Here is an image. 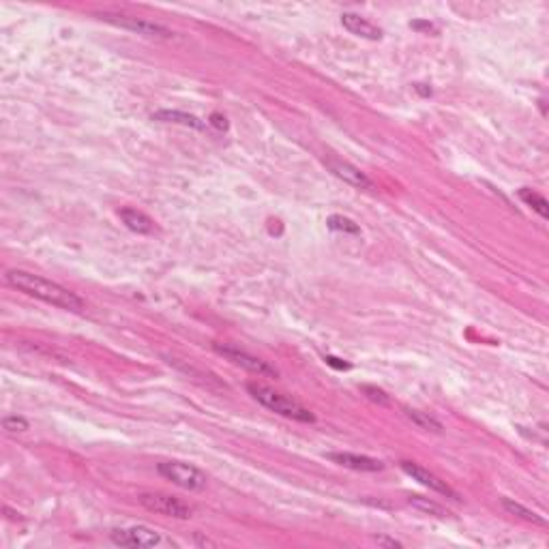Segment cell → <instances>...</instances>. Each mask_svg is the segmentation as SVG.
I'll return each mask as SVG.
<instances>
[{
    "mask_svg": "<svg viewBox=\"0 0 549 549\" xmlns=\"http://www.w3.org/2000/svg\"><path fill=\"white\" fill-rule=\"evenodd\" d=\"M138 502L144 506V509H148L150 513H157V515L174 517V519H189L191 517V506L187 502L174 498V496H167V493H157V491L140 493Z\"/></svg>",
    "mask_w": 549,
    "mask_h": 549,
    "instance_id": "4",
    "label": "cell"
},
{
    "mask_svg": "<svg viewBox=\"0 0 549 549\" xmlns=\"http://www.w3.org/2000/svg\"><path fill=\"white\" fill-rule=\"evenodd\" d=\"M99 18L108 24H114L118 28L131 30V32H138V34H144V37H161V39L172 37V30H167L165 26L150 22V20H144V18L122 15V13H101Z\"/></svg>",
    "mask_w": 549,
    "mask_h": 549,
    "instance_id": "6",
    "label": "cell"
},
{
    "mask_svg": "<svg viewBox=\"0 0 549 549\" xmlns=\"http://www.w3.org/2000/svg\"><path fill=\"white\" fill-rule=\"evenodd\" d=\"M118 217L122 219V224L127 228L138 232V234H153L155 232V221L138 208H120Z\"/></svg>",
    "mask_w": 549,
    "mask_h": 549,
    "instance_id": "12",
    "label": "cell"
},
{
    "mask_svg": "<svg viewBox=\"0 0 549 549\" xmlns=\"http://www.w3.org/2000/svg\"><path fill=\"white\" fill-rule=\"evenodd\" d=\"M330 461L340 463L344 468L356 470V472H380L385 470V463L380 459L367 457V455H356V453H328L326 455Z\"/></svg>",
    "mask_w": 549,
    "mask_h": 549,
    "instance_id": "10",
    "label": "cell"
},
{
    "mask_svg": "<svg viewBox=\"0 0 549 549\" xmlns=\"http://www.w3.org/2000/svg\"><path fill=\"white\" fill-rule=\"evenodd\" d=\"M375 543H377V545H387V547H401V545H403L401 541L389 538V536H375Z\"/></svg>",
    "mask_w": 549,
    "mask_h": 549,
    "instance_id": "23",
    "label": "cell"
},
{
    "mask_svg": "<svg viewBox=\"0 0 549 549\" xmlns=\"http://www.w3.org/2000/svg\"><path fill=\"white\" fill-rule=\"evenodd\" d=\"M155 120H161V122H176V124H185V127H191V129H204V120H200L198 116L193 114H187V112H179V110H157L153 114Z\"/></svg>",
    "mask_w": 549,
    "mask_h": 549,
    "instance_id": "13",
    "label": "cell"
},
{
    "mask_svg": "<svg viewBox=\"0 0 549 549\" xmlns=\"http://www.w3.org/2000/svg\"><path fill=\"white\" fill-rule=\"evenodd\" d=\"M420 95H425V97H429L432 95V89H423V84H416V86H414Z\"/></svg>",
    "mask_w": 549,
    "mask_h": 549,
    "instance_id": "25",
    "label": "cell"
},
{
    "mask_svg": "<svg viewBox=\"0 0 549 549\" xmlns=\"http://www.w3.org/2000/svg\"><path fill=\"white\" fill-rule=\"evenodd\" d=\"M330 367H337V369H350V365L348 363H344L342 359H335V356H326L324 359Z\"/></svg>",
    "mask_w": 549,
    "mask_h": 549,
    "instance_id": "24",
    "label": "cell"
},
{
    "mask_svg": "<svg viewBox=\"0 0 549 549\" xmlns=\"http://www.w3.org/2000/svg\"><path fill=\"white\" fill-rule=\"evenodd\" d=\"M342 24L348 32H352L361 39H369V41L382 39V30H380L377 26H373L371 22H367L365 18H361L359 13H344Z\"/></svg>",
    "mask_w": 549,
    "mask_h": 549,
    "instance_id": "11",
    "label": "cell"
},
{
    "mask_svg": "<svg viewBox=\"0 0 549 549\" xmlns=\"http://www.w3.org/2000/svg\"><path fill=\"white\" fill-rule=\"evenodd\" d=\"M5 281L11 288L28 294V297L39 299V301H44V303H48L52 307H58V309H65V311H82L84 307H86L77 294L67 290L65 285H60L56 281H50V279L41 277V275L22 271V269L7 271Z\"/></svg>",
    "mask_w": 549,
    "mask_h": 549,
    "instance_id": "1",
    "label": "cell"
},
{
    "mask_svg": "<svg viewBox=\"0 0 549 549\" xmlns=\"http://www.w3.org/2000/svg\"><path fill=\"white\" fill-rule=\"evenodd\" d=\"M502 509H504L506 513H511V515H517V517H522L524 522H530V524H536V526H545V519H543L538 513H534V511L526 509L524 504H519V502H513V500H509V498H504V500H502Z\"/></svg>",
    "mask_w": 549,
    "mask_h": 549,
    "instance_id": "14",
    "label": "cell"
},
{
    "mask_svg": "<svg viewBox=\"0 0 549 549\" xmlns=\"http://www.w3.org/2000/svg\"><path fill=\"white\" fill-rule=\"evenodd\" d=\"M114 545L120 547H157L161 545V534L146 526H131V528H116L110 532Z\"/></svg>",
    "mask_w": 549,
    "mask_h": 549,
    "instance_id": "7",
    "label": "cell"
},
{
    "mask_svg": "<svg viewBox=\"0 0 549 549\" xmlns=\"http://www.w3.org/2000/svg\"><path fill=\"white\" fill-rule=\"evenodd\" d=\"M326 226L335 232H344V234H361V226L354 224L352 219L344 217V215H330L326 219Z\"/></svg>",
    "mask_w": 549,
    "mask_h": 549,
    "instance_id": "16",
    "label": "cell"
},
{
    "mask_svg": "<svg viewBox=\"0 0 549 549\" xmlns=\"http://www.w3.org/2000/svg\"><path fill=\"white\" fill-rule=\"evenodd\" d=\"M361 391L371 399V401H375V403H380V406H389L391 403V397L382 391V389H377V387H371V385H363L361 387Z\"/></svg>",
    "mask_w": 549,
    "mask_h": 549,
    "instance_id": "19",
    "label": "cell"
},
{
    "mask_svg": "<svg viewBox=\"0 0 549 549\" xmlns=\"http://www.w3.org/2000/svg\"><path fill=\"white\" fill-rule=\"evenodd\" d=\"M3 427L7 429V432H26L28 429V420L24 418V416H18V414H13V416H5L3 418Z\"/></svg>",
    "mask_w": 549,
    "mask_h": 549,
    "instance_id": "20",
    "label": "cell"
},
{
    "mask_svg": "<svg viewBox=\"0 0 549 549\" xmlns=\"http://www.w3.org/2000/svg\"><path fill=\"white\" fill-rule=\"evenodd\" d=\"M410 504L416 506V509H420V511L434 513V515H438V517H444V515H446L440 504H436V502H432V500H425V498H420V496H412V498H410Z\"/></svg>",
    "mask_w": 549,
    "mask_h": 549,
    "instance_id": "18",
    "label": "cell"
},
{
    "mask_svg": "<svg viewBox=\"0 0 549 549\" xmlns=\"http://www.w3.org/2000/svg\"><path fill=\"white\" fill-rule=\"evenodd\" d=\"M519 198H522V202L526 204V206H530L534 213H538L543 219H547L549 217V210H547V200L541 195V193H536V191H532V189H519Z\"/></svg>",
    "mask_w": 549,
    "mask_h": 549,
    "instance_id": "15",
    "label": "cell"
},
{
    "mask_svg": "<svg viewBox=\"0 0 549 549\" xmlns=\"http://www.w3.org/2000/svg\"><path fill=\"white\" fill-rule=\"evenodd\" d=\"M406 414H408L410 420H414V423H416L420 429H432V432H440V429H442L440 420H436L434 416H429V414H425V412H420V410H410V408H408Z\"/></svg>",
    "mask_w": 549,
    "mask_h": 549,
    "instance_id": "17",
    "label": "cell"
},
{
    "mask_svg": "<svg viewBox=\"0 0 549 549\" xmlns=\"http://www.w3.org/2000/svg\"><path fill=\"white\" fill-rule=\"evenodd\" d=\"M157 472L172 481L174 485L189 489V491H202L206 487V474L191 466V463H183V461H161L157 463Z\"/></svg>",
    "mask_w": 549,
    "mask_h": 549,
    "instance_id": "3",
    "label": "cell"
},
{
    "mask_svg": "<svg viewBox=\"0 0 549 549\" xmlns=\"http://www.w3.org/2000/svg\"><path fill=\"white\" fill-rule=\"evenodd\" d=\"M414 30H425V32H438V28L432 22H412L410 24Z\"/></svg>",
    "mask_w": 549,
    "mask_h": 549,
    "instance_id": "22",
    "label": "cell"
},
{
    "mask_svg": "<svg viewBox=\"0 0 549 549\" xmlns=\"http://www.w3.org/2000/svg\"><path fill=\"white\" fill-rule=\"evenodd\" d=\"M324 163H326L328 170H330L337 179H342L344 183H348V185H352V187H356V189H373V181H371L365 172H361L356 165H352V163H348V161H342V159H337V157H326Z\"/></svg>",
    "mask_w": 549,
    "mask_h": 549,
    "instance_id": "8",
    "label": "cell"
},
{
    "mask_svg": "<svg viewBox=\"0 0 549 549\" xmlns=\"http://www.w3.org/2000/svg\"><path fill=\"white\" fill-rule=\"evenodd\" d=\"M210 124L217 127V129H221V131H226L228 129V118L221 116V114H213L210 116Z\"/></svg>",
    "mask_w": 549,
    "mask_h": 549,
    "instance_id": "21",
    "label": "cell"
},
{
    "mask_svg": "<svg viewBox=\"0 0 549 549\" xmlns=\"http://www.w3.org/2000/svg\"><path fill=\"white\" fill-rule=\"evenodd\" d=\"M399 466H401V470H403L408 477H412V479L418 481L420 485L429 487V489L436 491V493H442V496H448V498H453V500H459V496H457L442 479H438L436 474H432V472L425 470V468H420L418 463H414V461H401Z\"/></svg>",
    "mask_w": 549,
    "mask_h": 549,
    "instance_id": "9",
    "label": "cell"
},
{
    "mask_svg": "<svg viewBox=\"0 0 549 549\" xmlns=\"http://www.w3.org/2000/svg\"><path fill=\"white\" fill-rule=\"evenodd\" d=\"M213 350H215L219 356H224L226 361H230V363H234V365H238V367H243V369H247V371H251V373H256V375H262V377H277V375H279L273 365H269L266 361H262V359H258V356H253V354H249V352H245V350H240V348H236V346H230V344H213Z\"/></svg>",
    "mask_w": 549,
    "mask_h": 549,
    "instance_id": "5",
    "label": "cell"
},
{
    "mask_svg": "<svg viewBox=\"0 0 549 549\" xmlns=\"http://www.w3.org/2000/svg\"><path fill=\"white\" fill-rule=\"evenodd\" d=\"M247 391L251 393V397L256 399L260 406H264L266 410L285 416V418H294V420H301V423H316V416L309 408L301 406L299 401H294L277 391H273L266 385H258V382H249Z\"/></svg>",
    "mask_w": 549,
    "mask_h": 549,
    "instance_id": "2",
    "label": "cell"
}]
</instances>
